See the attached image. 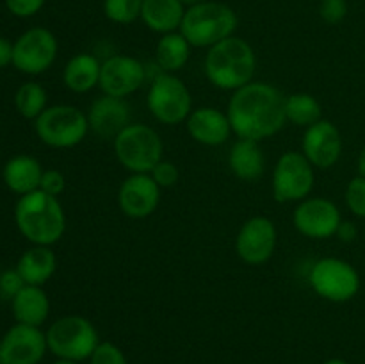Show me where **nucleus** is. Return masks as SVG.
Segmentation results:
<instances>
[{"label": "nucleus", "mask_w": 365, "mask_h": 364, "mask_svg": "<svg viewBox=\"0 0 365 364\" xmlns=\"http://www.w3.org/2000/svg\"><path fill=\"white\" fill-rule=\"evenodd\" d=\"M102 63L93 54H77L63 70V82L70 91L88 93L100 82Z\"/></svg>", "instance_id": "393cba45"}, {"label": "nucleus", "mask_w": 365, "mask_h": 364, "mask_svg": "<svg viewBox=\"0 0 365 364\" xmlns=\"http://www.w3.org/2000/svg\"><path fill=\"white\" fill-rule=\"evenodd\" d=\"M191 57V43L184 38L180 31L163 34L155 46V61L160 71L175 74L187 64Z\"/></svg>", "instance_id": "a878e982"}, {"label": "nucleus", "mask_w": 365, "mask_h": 364, "mask_svg": "<svg viewBox=\"0 0 365 364\" xmlns=\"http://www.w3.org/2000/svg\"><path fill=\"white\" fill-rule=\"evenodd\" d=\"M227 116L239 139L262 141L284 128L285 96L277 86L252 81L232 93Z\"/></svg>", "instance_id": "f257e3e1"}, {"label": "nucleus", "mask_w": 365, "mask_h": 364, "mask_svg": "<svg viewBox=\"0 0 365 364\" xmlns=\"http://www.w3.org/2000/svg\"><path fill=\"white\" fill-rule=\"evenodd\" d=\"M278 232L266 216H253L245 221L235 238V252L246 264H264L273 257Z\"/></svg>", "instance_id": "4468645a"}, {"label": "nucleus", "mask_w": 365, "mask_h": 364, "mask_svg": "<svg viewBox=\"0 0 365 364\" xmlns=\"http://www.w3.org/2000/svg\"><path fill=\"white\" fill-rule=\"evenodd\" d=\"M89 131L102 139H113L130 125V109L125 98L103 95L91 103L88 111Z\"/></svg>", "instance_id": "a211bd4d"}, {"label": "nucleus", "mask_w": 365, "mask_h": 364, "mask_svg": "<svg viewBox=\"0 0 365 364\" xmlns=\"http://www.w3.org/2000/svg\"><path fill=\"white\" fill-rule=\"evenodd\" d=\"M89 364H128L123 350L110 341H100L93 355L89 357Z\"/></svg>", "instance_id": "7c9ffc66"}, {"label": "nucleus", "mask_w": 365, "mask_h": 364, "mask_svg": "<svg viewBox=\"0 0 365 364\" xmlns=\"http://www.w3.org/2000/svg\"><path fill=\"white\" fill-rule=\"evenodd\" d=\"M346 206L355 216L365 218V177L351 178L346 188Z\"/></svg>", "instance_id": "c756f323"}, {"label": "nucleus", "mask_w": 365, "mask_h": 364, "mask_svg": "<svg viewBox=\"0 0 365 364\" xmlns=\"http://www.w3.org/2000/svg\"><path fill=\"white\" fill-rule=\"evenodd\" d=\"M143 4L145 0H103V14L114 24L130 25L141 18Z\"/></svg>", "instance_id": "c85d7f7f"}, {"label": "nucleus", "mask_w": 365, "mask_h": 364, "mask_svg": "<svg viewBox=\"0 0 365 364\" xmlns=\"http://www.w3.org/2000/svg\"><path fill=\"white\" fill-rule=\"evenodd\" d=\"M237 24V13L230 6L205 0L185 9L180 32L191 43V46L210 49L223 39L234 36Z\"/></svg>", "instance_id": "20e7f679"}, {"label": "nucleus", "mask_w": 365, "mask_h": 364, "mask_svg": "<svg viewBox=\"0 0 365 364\" xmlns=\"http://www.w3.org/2000/svg\"><path fill=\"white\" fill-rule=\"evenodd\" d=\"M182 4H185V6H195V4H200V2H205V0H180Z\"/></svg>", "instance_id": "ea45409f"}, {"label": "nucleus", "mask_w": 365, "mask_h": 364, "mask_svg": "<svg viewBox=\"0 0 365 364\" xmlns=\"http://www.w3.org/2000/svg\"><path fill=\"white\" fill-rule=\"evenodd\" d=\"M160 202V188L150 173H130L120 186L118 203L125 216L143 220L153 214Z\"/></svg>", "instance_id": "dca6fc26"}, {"label": "nucleus", "mask_w": 365, "mask_h": 364, "mask_svg": "<svg viewBox=\"0 0 365 364\" xmlns=\"http://www.w3.org/2000/svg\"><path fill=\"white\" fill-rule=\"evenodd\" d=\"M34 131L52 148H73L84 141L89 132L88 114L66 103L50 106L34 120Z\"/></svg>", "instance_id": "0eeeda50"}, {"label": "nucleus", "mask_w": 365, "mask_h": 364, "mask_svg": "<svg viewBox=\"0 0 365 364\" xmlns=\"http://www.w3.org/2000/svg\"><path fill=\"white\" fill-rule=\"evenodd\" d=\"M356 234H359V231H356V227L351 221H342L341 227H339L337 231V236L342 241H353V239L356 238Z\"/></svg>", "instance_id": "4c0bfd02"}, {"label": "nucleus", "mask_w": 365, "mask_h": 364, "mask_svg": "<svg viewBox=\"0 0 365 364\" xmlns=\"http://www.w3.org/2000/svg\"><path fill=\"white\" fill-rule=\"evenodd\" d=\"M146 106L157 121L164 125H178L191 114L192 96L182 79L175 74L160 71L150 84Z\"/></svg>", "instance_id": "6e6552de"}, {"label": "nucleus", "mask_w": 365, "mask_h": 364, "mask_svg": "<svg viewBox=\"0 0 365 364\" xmlns=\"http://www.w3.org/2000/svg\"><path fill=\"white\" fill-rule=\"evenodd\" d=\"M18 231L32 245L52 246L66 231V216L57 196L41 189L20 196L14 206Z\"/></svg>", "instance_id": "f03ea898"}, {"label": "nucleus", "mask_w": 365, "mask_h": 364, "mask_svg": "<svg viewBox=\"0 0 365 364\" xmlns=\"http://www.w3.org/2000/svg\"><path fill=\"white\" fill-rule=\"evenodd\" d=\"M46 0H6V6L11 14L18 18L34 16L36 13L41 11Z\"/></svg>", "instance_id": "f704fd0d"}, {"label": "nucleus", "mask_w": 365, "mask_h": 364, "mask_svg": "<svg viewBox=\"0 0 365 364\" xmlns=\"http://www.w3.org/2000/svg\"><path fill=\"white\" fill-rule=\"evenodd\" d=\"M314 181L316 175L310 161L299 152H285L278 157L271 177L274 200L282 203L302 202L312 193Z\"/></svg>", "instance_id": "9d476101"}, {"label": "nucleus", "mask_w": 365, "mask_h": 364, "mask_svg": "<svg viewBox=\"0 0 365 364\" xmlns=\"http://www.w3.org/2000/svg\"><path fill=\"white\" fill-rule=\"evenodd\" d=\"M43 166L38 159L31 156H16L9 159L4 166L2 177L7 188L16 195L24 196L27 193L39 189L43 177Z\"/></svg>", "instance_id": "b1692460"}, {"label": "nucleus", "mask_w": 365, "mask_h": 364, "mask_svg": "<svg viewBox=\"0 0 365 364\" xmlns=\"http://www.w3.org/2000/svg\"><path fill=\"white\" fill-rule=\"evenodd\" d=\"M150 175L153 177V181L159 184V188H173L175 184L178 182V178H180V171H178L177 164L171 163V161H160L159 164H157L155 168H153L152 171H150Z\"/></svg>", "instance_id": "473e14b6"}, {"label": "nucleus", "mask_w": 365, "mask_h": 364, "mask_svg": "<svg viewBox=\"0 0 365 364\" xmlns=\"http://www.w3.org/2000/svg\"><path fill=\"white\" fill-rule=\"evenodd\" d=\"M57 38L45 27H32L13 43V66L27 75H39L56 63Z\"/></svg>", "instance_id": "9b49d317"}, {"label": "nucleus", "mask_w": 365, "mask_h": 364, "mask_svg": "<svg viewBox=\"0 0 365 364\" xmlns=\"http://www.w3.org/2000/svg\"><path fill=\"white\" fill-rule=\"evenodd\" d=\"M13 64V43L0 36V68Z\"/></svg>", "instance_id": "e433bc0d"}, {"label": "nucleus", "mask_w": 365, "mask_h": 364, "mask_svg": "<svg viewBox=\"0 0 365 364\" xmlns=\"http://www.w3.org/2000/svg\"><path fill=\"white\" fill-rule=\"evenodd\" d=\"M323 364H349V363H346V360H342V359H328L327 363H323Z\"/></svg>", "instance_id": "a19ab883"}, {"label": "nucleus", "mask_w": 365, "mask_h": 364, "mask_svg": "<svg viewBox=\"0 0 365 364\" xmlns=\"http://www.w3.org/2000/svg\"><path fill=\"white\" fill-rule=\"evenodd\" d=\"M53 364H78V363H75V360H64V359H59V360H56V363Z\"/></svg>", "instance_id": "79ce46f5"}, {"label": "nucleus", "mask_w": 365, "mask_h": 364, "mask_svg": "<svg viewBox=\"0 0 365 364\" xmlns=\"http://www.w3.org/2000/svg\"><path fill=\"white\" fill-rule=\"evenodd\" d=\"M228 166L241 181H259L266 170V157L259 141L237 139L228 152Z\"/></svg>", "instance_id": "4be33fe9"}, {"label": "nucleus", "mask_w": 365, "mask_h": 364, "mask_svg": "<svg viewBox=\"0 0 365 364\" xmlns=\"http://www.w3.org/2000/svg\"><path fill=\"white\" fill-rule=\"evenodd\" d=\"M11 307L16 323L31 327H41L50 314L48 295L41 285L25 284L11 300Z\"/></svg>", "instance_id": "aec40b11"}, {"label": "nucleus", "mask_w": 365, "mask_h": 364, "mask_svg": "<svg viewBox=\"0 0 365 364\" xmlns=\"http://www.w3.org/2000/svg\"><path fill=\"white\" fill-rule=\"evenodd\" d=\"M46 96L45 88L38 82H25L18 88L14 95V107L18 113L27 120H36L43 111L46 109Z\"/></svg>", "instance_id": "cd10ccee"}, {"label": "nucleus", "mask_w": 365, "mask_h": 364, "mask_svg": "<svg viewBox=\"0 0 365 364\" xmlns=\"http://www.w3.org/2000/svg\"><path fill=\"white\" fill-rule=\"evenodd\" d=\"M45 334L48 350L57 359L75 363L89 359L100 343L95 325L78 314L59 318L50 325Z\"/></svg>", "instance_id": "423d86ee"}, {"label": "nucleus", "mask_w": 365, "mask_h": 364, "mask_svg": "<svg viewBox=\"0 0 365 364\" xmlns=\"http://www.w3.org/2000/svg\"><path fill=\"white\" fill-rule=\"evenodd\" d=\"M292 223L299 234L310 239H327L337 236L342 223L341 211L331 200L309 196L302 200L292 214Z\"/></svg>", "instance_id": "f8f14e48"}, {"label": "nucleus", "mask_w": 365, "mask_h": 364, "mask_svg": "<svg viewBox=\"0 0 365 364\" xmlns=\"http://www.w3.org/2000/svg\"><path fill=\"white\" fill-rule=\"evenodd\" d=\"M187 123V132L196 143L205 146H220L227 143L232 134V125L227 113L216 107H198L192 109Z\"/></svg>", "instance_id": "6ab92c4d"}, {"label": "nucleus", "mask_w": 365, "mask_h": 364, "mask_svg": "<svg viewBox=\"0 0 365 364\" xmlns=\"http://www.w3.org/2000/svg\"><path fill=\"white\" fill-rule=\"evenodd\" d=\"M39 189L45 191L46 195L59 196L63 195L64 189H66V178H64V175L61 173L59 170H45L43 171Z\"/></svg>", "instance_id": "72a5a7b5"}, {"label": "nucleus", "mask_w": 365, "mask_h": 364, "mask_svg": "<svg viewBox=\"0 0 365 364\" xmlns=\"http://www.w3.org/2000/svg\"><path fill=\"white\" fill-rule=\"evenodd\" d=\"M319 16L330 25H337L348 16V2L346 0H321Z\"/></svg>", "instance_id": "2f4dec72"}, {"label": "nucleus", "mask_w": 365, "mask_h": 364, "mask_svg": "<svg viewBox=\"0 0 365 364\" xmlns=\"http://www.w3.org/2000/svg\"><path fill=\"white\" fill-rule=\"evenodd\" d=\"M310 285L321 298L342 303L355 298L360 289V275L348 261L324 257L312 266L309 275Z\"/></svg>", "instance_id": "1a4fd4ad"}, {"label": "nucleus", "mask_w": 365, "mask_h": 364, "mask_svg": "<svg viewBox=\"0 0 365 364\" xmlns=\"http://www.w3.org/2000/svg\"><path fill=\"white\" fill-rule=\"evenodd\" d=\"M323 114L321 103L310 93H292L285 96V118L298 127H310L317 123Z\"/></svg>", "instance_id": "bb28decb"}, {"label": "nucleus", "mask_w": 365, "mask_h": 364, "mask_svg": "<svg viewBox=\"0 0 365 364\" xmlns=\"http://www.w3.org/2000/svg\"><path fill=\"white\" fill-rule=\"evenodd\" d=\"M359 171L362 177H365V146L362 148V152H360L359 156Z\"/></svg>", "instance_id": "58836bf2"}, {"label": "nucleus", "mask_w": 365, "mask_h": 364, "mask_svg": "<svg viewBox=\"0 0 365 364\" xmlns=\"http://www.w3.org/2000/svg\"><path fill=\"white\" fill-rule=\"evenodd\" d=\"M303 156L310 161L314 168L328 170L337 161L342 153V138L339 128L331 121L319 120L317 123L305 128L303 134Z\"/></svg>", "instance_id": "f3484780"}, {"label": "nucleus", "mask_w": 365, "mask_h": 364, "mask_svg": "<svg viewBox=\"0 0 365 364\" xmlns=\"http://www.w3.org/2000/svg\"><path fill=\"white\" fill-rule=\"evenodd\" d=\"M24 285L25 282L24 278L20 277V273L16 271V268H14V270L4 271V273L0 275V295H2L4 298L13 300Z\"/></svg>", "instance_id": "c9c22d12"}, {"label": "nucleus", "mask_w": 365, "mask_h": 364, "mask_svg": "<svg viewBox=\"0 0 365 364\" xmlns=\"http://www.w3.org/2000/svg\"><path fill=\"white\" fill-rule=\"evenodd\" d=\"M203 68L210 84L223 91H235L255 77V50L246 39L230 36L210 46Z\"/></svg>", "instance_id": "7ed1b4c3"}, {"label": "nucleus", "mask_w": 365, "mask_h": 364, "mask_svg": "<svg viewBox=\"0 0 365 364\" xmlns=\"http://www.w3.org/2000/svg\"><path fill=\"white\" fill-rule=\"evenodd\" d=\"M57 268V257L50 246L34 245L25 250L16 263V271L29 285H41L52 278Z\"/></svg>", "instance_id": "5701e85b"}, {"label": "nucleus", "mask_w": 365, "mask_h": 364, "mask_svg": "<svg viewBox=\"0 0 365 364\" xmlns=\"http://www.w3.org/2000/svg\"><path fill=\"white\" fill-rule=\"evenodd\" d=\"M145 79L146 70L141 61L120 54V56H113L103 61L98 86L103 95L125 98L138 91Z\"/></svg>", "instance_id": "2eb2a0df"}, {"label": "nucleus", "mask_w": 365, "mask_h": 364, "mask_svg": "<svg viewBox=\"0 0 365 364\" xmlns=\"http://www.w3.org/2000/svg\"><path fill=\"white\" fill-rule=\"evenodd\" d=\"M48 345L39 327L16 323L0 339V364H39Z\"/></svg>", "instance_id": "ddd939ff"}, {"label": "nucleus", "mask_w": 365, "mask_h": 364, "mask_svg": "<svg viewBox=\"0 0 365 364\" xmlns=\"http://www.w3.org/2000/svg\"><path fill=\"white\" fill-rule=\"evenodd\" d=\"M185 9L187 7L180 0H145L141 20L152 32L170 34L180 31Z\"/></svg>", "instance_id": "412c9836"}, {"label": "nucleus", "mask_w": 365, "mask_h": 364, "mask_svg": "<svg viewBox=\"0 0 365 364\" xmlns=\"http://www.w3.org/2000/svg\"><path fill=\"white\" fill-rule=\"evenodd\" d=\"M114 152L130 173H150L163 161L164 145L155 128L130 123L114 138Z\"/></svg>", "instance_id": "39448f33"}]
</instances>
